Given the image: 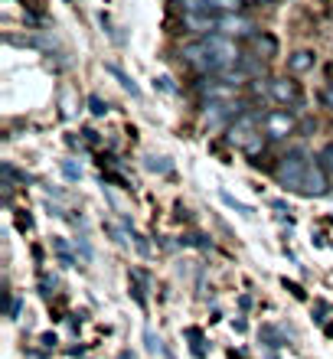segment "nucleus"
Instances as JSON below:
<instances>
[{
  "label": "nucleus",
  "instance_id": "obj_1",
  "mask_svg": "<svg viewBox=\"0 0 333 359\" xmlns=\"http://www.w3.org/2000/svg\"><path fill=\"white\" fill-rule=\"evenodd\" d=\"M180 56L186 66H193L196 72H210V76H222L238 62V46L232 43V36H222V33H212V36L193 39L180 49Z\"/></svg>",
  "mask_w": 333,
  "mask_h": 359
},
{
  "label": "nucleus",
  "instance_id": "obj_2",
  "mask_svg": "<svg viewBox=\"0 0 333 359\" xmlns=\"http://www.w3.org/2000/svg\"><path fill=\"white\" fill-rule=\"evenodd\" d=\"M229 144H236V147H242V151L255 154L261 144L268 141L265 131H261V114L258 111H242L236 118V121L229 124Z\"/></svg>",
  "mask_w": 333,
  "mask_h": 359
},
{
  "label": "nucleus",
  "instance_id": "obj_3",
  "mask_svg": "<svg viewBox=\"0 0 333 359\" xmlns=\"http://www.w3.org/2000/svg\"><path fill=\"white\" fill-rule=\"evenodd\" d=\"M307 167H311V157H307L304 151H287L285 157H281V163L275 167V180L287 193H301V189H304Z\"/></svg>",
  "mask_w": 333,
  "mask_h": 359
},
{
  "label": "nucleus",
  "instance_id": "obj_4",
  "mask_svg": "<svg viewBox=\"0 0 333 359\" xmlns=\"http://www.w3.org/2000/svg\"><path fill=\"white\" fill-rule=\"evenodd\" d=\"M294 128H297L294 114L285 111V108H271V111L261 114V131H265L268 141H287L294 134Z\"/></svg>",
  "mask_w": 333,
  "mask_h": 359
},
{
  "label": "nucleus",
  "instance_id": "obj_5",
  "mask_svg": "<svg viewBox=\"0 0 333 359\" xmlns=\"http://www.w3.org/2000/svg\"><path fill=\"white\" fill-rule=\"evenodd\" d=\"M268 92H271V102L278 104H291V108H304V92L294 79H271L268 82Z\"/></svg>",
  "mask_w": 333,
  "mask_h": 359
},
{
  "label": "nucleus",
  "instance_id": "obj_6",
  "mask_svg": "<svg viewBox=\"0 0 333 359\" xmlns=\"http://www.w3.org/2000/svg\"><path fill=\"white\" fill-rule=\"evenodd\" d=\"M242 111H245V104H238V102H210L206 111H203V124L206 128H222V124L236 121Z\"/></svg>",
  "mask_w": 333,
  "mask_h": 359
},
{
  "label": "nucleus",
  "instance_id": "obj_7",
  "mask_svg": "<svg viewBox=\"0 0 333 359\" xmlns=\"http://www.w3.org/2000/svg\"><path fill=\"white\" fill-rule=\"evenodd\" d=\"M252 20L242 13H219V33L222 36H255L252 33Z\"/></svg>",
  "mask_w": 333,
  "mask_h": 359
},
{
  "label": "nucleus",
  "instance_id": "obj_8",
  "mask_svg": "<svg viewBox=\"0 0 333 359\" xmlns=\"http://www.w3.org/2000/svg\"><path fill=\"white\" fill-rule=\"evenodd\" d=\"M327 193V170L320 167V161H311L307 167V177H304V189H301V196H324Z\"/></svg>",
  "mask_w": 333,
  "mask_h": 359
},
{
  "label": "nucleus",
  "instance_id": "obj_9",
  "mask_svg": "<svg viewBox=\"0 0 333 359\" xmlns=\"http://www.w3.org/2000/svg\"><path fill=\"white\" fill-rule=\"evenodd\" d=\"M314 66H317V56L311 53V49H297L294 56L287 59V69H291L294 76H304V72H311Z\"/></svg>",
  "mask_w": 333,
  "mask_h": 359
},
{
  "label": "nucleus",
  "instance_id": "obj_10",
  "mask_svg": "<svg viewBox=\"0 0 333 359\" xmlns=\"http://www.w3.org/2000/svg\"><path fill=\"white\" fill-rule=\"evenodd\" d=\"M252 43H255V49H258V53H261L265 59H275L278 49H281L278 36H271V33H255V36H252Z\"/></svg>",
  "mask_w": 333,
  "mask_h": 359
},
{
  "label": "nucleus",
  "instance_id": "obj_11",
  "mask_svg": "<svg viewBox=\"0 0 333 359\" xmlns=\"http://www.w3.org/2000/svg\"><path fill=\"white\" fill-rule=\"evenodd\" d=\"M105 69H108V72H111L114 79H118V82H121V88H124V92H131V98H141V88H137V82H134V79L128 76V72H124L121 66H114V62H108Z\"/></svg>",
  "mask_w": 333,
  "mask_h": 359
},
{
  "label": "nucleus",
  "instance_id": "obj_12",
  "mask_svg": "<svg viewBox=\"0 0 333 359\" xmlns=\"http://www.w3.org/2000/svg\"><path fill=\"white\" fill-rule=\"evenodd\" d=\"M53 248H56L59 262H62V268H76V258H72V252H69L66 238H53Z\"/></svg>",
  "mask_w": 333,
  "mask_h": 359
},
{
  "label": "nucleus",
  "instance_id": "obj_13",
  "mask_svg": "<svg viewBox=\"0 0 333 359\" xmlns=\"http://www.w3.org/2000/svg\"><path fill=\"white\" fill-rule=\"evenodd\" d=\"M144 167H147L151 173H173V163L167 161V157H147Z\"/></svg>",
  "mask_w": 333,
  "mask_h": 359
},
{
  "label": "nucleus",
  "instance_id": "obj_14",
  "mask_svg": "<svg viewBox=\"0 0 333 359\" xmlns=\"http://www.w3.org/2000/svg\"><path fill=\"white\" fill-rule=\"evenodd\" d=\"M261 340H265L268 350H278V346H281V333H278V327L265 323V327H261Z\"/></svg>",
  "mask_w": 333,
  "mask_h": 359
},
{
  "label": "nucleus",
  "instance_id": "obj_15",
  "mask_svg": "<svg viewBox=\"0 0 333 359\" xmlns=\"http://www.w3.org/2000/svg\"><path fill=\"white\" fill-rule=\"evenodd\" d=\"M222 203H226L229 209H236V212H242V216H252V206H245V203H238V199L232 196V193H226V189H222Z\"/></svg>",
  "mask_w": 333,
  "mask_h": 359
},
{
  "label": "nucleus",
  "instance_id": "obj_16",
  "mask_svg": "<svg viewBox=\"0 0 333 359\" xmlns=\"http://www.w3.org/2000/svg\"><path fill=\"white\" fill-rule=\"evenodd\" d=\"M186 337L193 340V356H196V359L206 356V353H203V333L196 330V327H190V330H186Z\"/></svg>",
  "mask_w": 333,
  "mask_h": 359
},
{
  "label": "nucleus",
  "instance_id": "obj_17",
  "mask_svg": "<svg viewBox=\"0 0 333 359\" xmlns=\"http://www.w3.org/2000/svg\"><path fill=\"white\" fill-rule=\"evenodd\" d=\"M317 161H320V167H324L327 173H333V141L324 144V151H320V157H317Z\"/></svg>",
  "mask_w": 333,
  "mask_h": 359
},
{
  "label": "nucleus",
  "instance_id": "obj_18",
  "mask_svg": "<svg viewBox=\"0 0 333 359\" xmlns=\"http://www.w3.org/2000/svg\"><path fill=\"white\" fill-rule=\"evenodd\" d=\"M88 108H92V114H95V118H102V114L108 111V102H102L98 95H92V98H88Z\"/></svg>",
  "mask_w": 333,
  "mask_h": 359
},
{
  "label": "nucleus",
  "instance_id": "obj_19",
  "mask_svg": "<svg viewBox=\"0 0 333 359\" xmlns=\"http://www.w3.org/2000/svg\"><path fill=\"white\" fill-rule=\"evenodd\" d=\"M320 104H324V108H330V111H333V82H327V86L320 88Z\"/></svg>",
  "mask_w": 333,
  "mask_h": 359
},
{
  "label": "nucleus",
  "instance_id": "obj_20",
  "mask_svg": "<svg viewBox=\"0 0 333 359\" xmlns=\"http://www.w3.org/2000/svg\"><path fill=\"white\" fill-rule=\"evenodd\" d=\"M62 173H66V180H82V170H79V167H76L72 161L62 163Z\"/></svg>",
  "mask_w": 333,
  "mask_h": 359
},
{
  "label": "nucleus",
  "instance_id": "obj_21",
  "mask_svg": "<svg viewBox=\"0 0 333 359\" xmlns=\"http://www.w3.org/2000/svg\"><path fill=\"white\" fill-rule=\"evenodd\" d=\"M20 311H23V301H20V297H10V317H13V320L20 317Z\"/></svg>",
  "mask_w": 333,
  "mask_h": 359
},
{
  "label": "nucleus",
  "instance_id": "obj_22",
  "mask_svg": "<svg viewBox=\"0 0 333 359\" xmlns=\"http://www.w3.org/2000/svg\"><path fill=\"white\" fill-rule=\"evenodd\" d=\"M285 287H287V291H291V294H294L297 301H304V291H301V284H294V281H285Z\"/></svg>",
  "mask_w": 333,
  "mask_h": 359
},
{
  "label": "nucleus",
  "instance_id": "obj_23",
  "mask_svg": "<svg viewBox=\"0 0 333 359\" xmlns=\"http://www.w3.org/2000/svg\"><path fill=\"white\" fill-rule=\"evenodd\" d=\"M131 281H134V278H131ZM131 291H134V301H137V304H141V307H144V304H147V297H144V291H141V287H137V281L131 284Z\"/></svg>",
  "mask_w": 333,
  "mask_h": 359
},
{
  "label": "nucleus",
  "instance_id": "obj_24",
  "mask_svg": "<svg viewBox=\"0 0 333 359\" xmlns=\"http://www.w3.org/2000/svg\"><path fill=\"white\" fill-rule=\"evenodd\" d=\"M39 287H43V294H49L53 287H56V278H46V274H43V281H39Z\"/></svg>",
  "mask_w": 333,
  "mask_h": 359
},
{
  "label": "nucleus",
  "instance_id": "obj_25",
  "mask_svg": "<svg viewBox=\"0 0 333 359\" xmlns=\"http://www.w3.org/2000/svg\"><path fill=\"white\" fill-rule=\"evenodd\" d=\"M56 333H43V346H49V350H53V346H56Z\"/></svg>",
  "mask_w": 333,
  "mask_h": 359
},
{
  "label": "nucleus",
  "instance_id": "obj_26",
  "mask_svg": "<svg viewBox=\"0 0 333 359\" xmlns=\"http://www.w3.org/2000/svg\"><path fill=\"white\" fill-rule=\"evenodd\" d=\"M157 88H163V92H173V86H170V79H167V76H161V79H157Z\"/></svg>",
  "mask_w": 333,
  "mask_h": 359
},
{
  "label": "nucleus",
  "instance_id": "obj_27",
  "mask_svg": "<svg viewBox=\"0 0 333 359\" xmlns=\"http://www.w3.org/2000/svg\"><path fill=\"white\" fill-rule=\"evenodd\" d=\"M118 359H137V356H134L131 350H121V353H118Z\"/></svg>",
  "mask_w": 333,
  "mask_h": 359
},
{
  "label": "nucleus",
  "instance_id": "obj_28",
  "mask_svg": "<svg viewBox=\"0 0 333 359\" xmlns=\"http://www.w3.org/2000/svg\"><path fill=\"white\" fill-rule=\"evenodd\" d=\"M161 356H163V359H177V356H173L170 350H167V346H163V353H161Z\"/></svg>",
  "mask_w": 333,
  "mask_h": 359
},
{
  "label": "nucleus",
  "instance_id": "obj_29",
  "mask_svg": "<svg viewBox=\"0 0 333 359\" xmlns=\"http://www.w3.org/2000/svg\"><path fill=\"white\" fill-rule=\"evenodd\" d=\"M261 4H275V0H261Z\"/></svg>",
  "mask_w": 333,
  "mask_h": 359
},
{
  "label": "nucleus",
  "instance_id": "obj_30",
  "mask_svg": "<svg viewBox=\"0 0 333 359\" xmlns=\"http://www.w3.org/2000/svg\"><path fill=\"white\" fill-rule=\"evenodd\" d=\"M268 359H278V356H268Z\"/></svg>",
  "mask_w": 333,
  "mask_h": 359
},
{
  "label": "nucleus",
  "instance_id": "obj_31",
  "mask_svg": "<svg viewBox=\"0 0 333 359\" xmlns=\"http://www.w3.org/2000/svg\"><path fill=\"white\" fill-rule=\"evenodd\" d=\"M66 4H69V0H66Z\"/></svg>",
  "mask_w": 333,
  "mask_h": 359
}]
</instances>
